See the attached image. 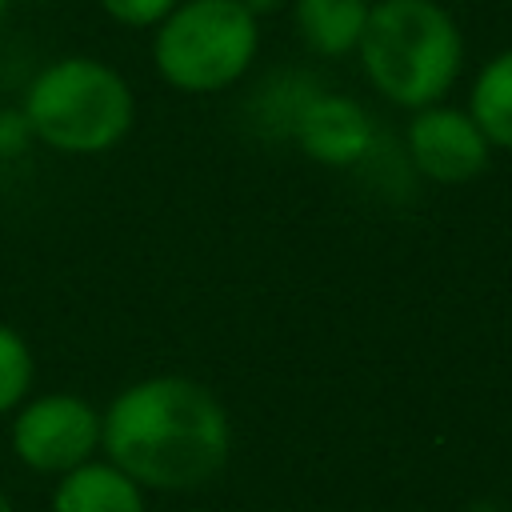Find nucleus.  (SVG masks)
I'll list each match as a JSON object with an SVG mask.
<instances>
[{"label": "nucleus", "mask_w": 512, "mask_h": 512, "mask_svg": "<svg viewBox=\"0 0 512 512\" xmlns=\"http://www.w3.org/2000/svg\"><path fill=\"white\" fill-rule=\"evenodd\" d=\"M4 12H8V0H0V24H4Z\"/></svg>", "instance_id": "nucleus-18"}, {"label": "nucleus", "mask_w": 512, "mask_h": 512, "mask_svg": "<svg viewBox=\"0 0 512 512\" xmlns=\"http://www.w3.org/2000/svg\"><path fill=\"white\" fill-rule=\"evenodd\" d=\"M100 4V12L112 20V24H120V28H132V32H152L180 0H96Z\"/></svg>", "instance_id": "nucleus-12"}, {"label": "nucleus", "mask_w": 512, "mask_h": 512, "mask_svg": "<svg viewBox=\"0 0 512 512\" xmlns=\"http://www.w3.org/2000/svg\"><path fill=\"white\" fill-rule=\"evenodd\" d=\"M260 52V20L240 0H180L152 28V68L184 96L232 88Z\"/></svg>", "instance_id": "nucleus-4"}, {"label": "nucleus", "mask_w": 512, "mask_h": 512, "mask_svg": "<svg viewBox=\"0 0 512 512\" xmlns=\"http://www.w3.org/2000/svg\"><path fill=\"white\" fill-rule=\"evenodd\" d=\"M296 140L316 164L352 168L372 152V116L352 96L320 92L300 108Z\"/></svg>", "instance_id": "nucleus-7"}, {"label": "nucleus", "mask_w": 512, "mask_h": 512, "mask_svg": "<svg viewBox=\"0 0 512 512\" xmlns=\"http://www.w3.org/2000/svg\"><path fill=\"white\" fill-rule=\"evenodd\" d=\"M0 512H16V508H12V500H8V492H4V488H0Z\"/></svg>", "instance_id": "nucleus-16"}, {"label": "nucleus", "mask_w": 512, "mask_h": 512, "mask_svg": "<svg viewBox=\"0 0 512 512\" xmlns=\"http://www.w3.org/2000/svg\"><path fill=\"white\" fill-rule=\"evenodd\" d=\"M464 108L492 148L512 152V48L488 56L476 68Z\"/></svg>", "instance_id": "nucleus-10"}, {"label": "nucleus", "mask_w": 512, "mask_h": 512, "mask_svg": "<svg viewBox=\"0 0 512 512\" xmlns=\"http://www.w3.org/2000/svg\"><path fill=\"white\" fill-rule=\"evenodd\" d=\"M356 56L376 96L416 112L456 88L464 72V32L440 0H372Z\"/></svg>", "instance_id": "nucleus-2"}, {"label": "nucleus", "mask_w": 512, "mask_h": 512, "mask_svg": "<svg viewBox=\"0 0 512 512\" xmlns=\"http://www.w3.org/2000/svg\"><path fill=\"white\" fill-rule=\"evenodd\" d=\"M20 116L28 136L60 156L112 152L136 124V92L100 56H56L24 88Z\"/></svg>", "instance_id": "nucleus-3"}, {"label": "nucleus", "mask_w": 512, "mask_h": 512, "mask_svg": "<svg viewBox=\"0 0 512 512\" xmlns=\"http://www.w3.org/2000/svg\"><path fill=\"white\" fill-rule=\"evenodd\" d=\"M24 140H32V136H28L24 116H20V112H4V116H0V156L16 152Z\"/></svg>", "instance_id": "nucleus-13"}, {"label": "nucleus", "mask_w": 512, "mask_h": 512, "mask_svg": "<svg viewBox=\"0 0 512 512\" xmlns=\"http://www.w3.org/2000/svg\"><path fill=\"white\" fill-rule=\"evenodd\" d=\"M36 380V356L28 340L0 320V416H12L28 396Z\"/></svg>", "instance_id": "nucleus-11"}, {"label": "nucleus", "mask_w": 512, "mask_h": 512, "mask_svg": "<svg viewBox=\"0 0 512 512\" xmlns=\"http://www.w3.org/2000/svg\"><path fill=\"white\" fill-rule=\"evenodd\" d=\"M468 512H504V508H500V504H488V500H480V504H472Z\"/></svg>", "instance_id": "nucleus-15"}, {"label": "nucleus", "mask_w": 512, "mask_h": 512, "mask_svg": "<svg viewBox=\"0 0 512 512\" xmlns=\"http://www.w3.org/2000/svg\"><path fill=\"white\" fill-rule=\"evenodd\" d=\"M8 4H56V0H8Z\"/></svg>", "instance_id": "nucleus-17"}, {"label": "nucleus", "mask_w": 512, "mask_h": 512, "mask_svg": "<svg viewBox=\"0 0 512 512\" xmlns=\"http://www.w3.org/2000/svg\"><path fill=\"white\" fill-rule=\"evenodd\" d=\"M240 4H244V8H248L256 20H260V16H268V12H280V8H288V0H240Z\"/></svg>", "instance_id": "nucleus-14"}, {"label": "nucleus", "mask_w": 512, "mask_h": 512, "mask_svg": "<svg viewBox=\"0 0 512 512\" xmlns=\"http://www.w3.org/2000/svg\"><path fill=\"white\" fill-rule=\"evenodd\" d=\"M296 36L316 56H352L360 48L372 0H288Z\"/></svg>", "instance_id": "nucleus-9"}, {"label": "nucleus", "mask_w": 512, "mask_h": 512, "mask_svg": "<svg viewBox=\"0 0 512 512\" xmlns=\"http://www.w3.org/2000/svg\"><path fill=\"white\" fill-rule=\"evenodd\" d=\"M12 456L36 476H64L100 452V408L76 392H40L12 412Z\"/></svg>", "instance_id": "nucleus-5"}, {"label": "nucleus", "mask_w": 512, "mask_h": 512, "mask_svg": "<svg viewBox=\"0 0 512 512\" xmlns=\"http://www.w3.org/2000/svg\"><path fill=\"white\" fill-rule=\"evenodd\" d=\"M100 452L144 492H188L224 472L232 420L208 384L160 372L132 380L108 400Z\"/></svg>", "instance_id": "nucleus-1"}, {"label": "nucleus", "mask_w": 512, "mask_h": 512, "mask_svg": "<svg viewBox=\"0 0 512 512\" xmlns=\"http://www.w3.org/2000/svg\"><path fill=\"white\" fill-rule=\"evenodd\" d=\"M404 152L412 168L432 184H468L492 164V144L468 116V108L428 104L404 124Z\"/></svg>", "instance_id": "nucleus-6"}, {"label": "nucleus", "mask_w": 512, "mask_h": 512, "mask_svg": "<svg viewBox=\"0 0 512 512\" xmlns=\"http://www.w3.org/2000/svg\"><path fill=\"white\" fill-rule=\"evenodd\" d=\"M52 512H148V500L128 472L92 456L80 468L56 476Z\"/></svg>", "instance_id": "nucleus-8"}]
</instances>
